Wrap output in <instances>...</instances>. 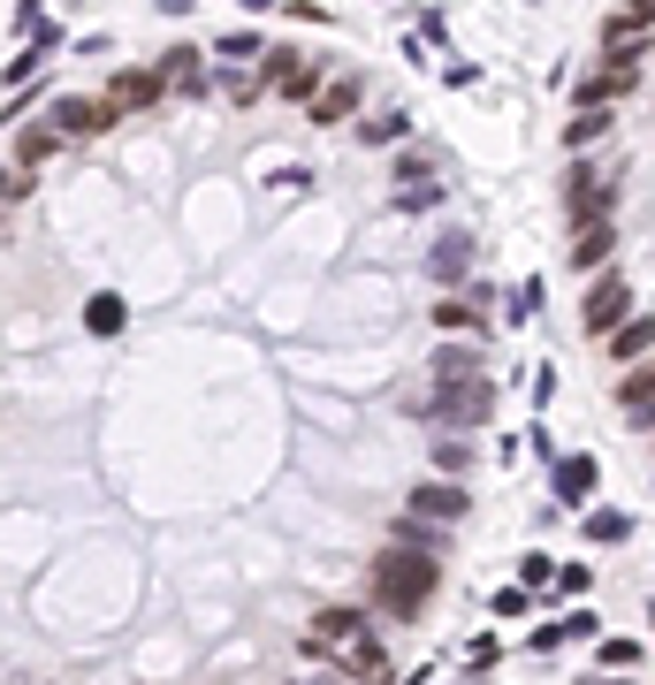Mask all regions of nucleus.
<instances>
[{"instance_id": "obj_1", "label": "nucleus", "mask_w": 655, "mask_h": 685, "mask_svg": "<svg viewBox=\"0 0 655 685\" xmlns=\"http://www.w3.org/2000/svg\"><path fill=\"white\" fill-rule=\"evenodd\" d=\"M435 587H443V556H420V548H381V556H374V609H381L389 625L427 617Z\"/></svg>"}, {"instance_id": "obj_2", "label": "nucleus", "mask_w": 655, "mask_h": 685, "mask_svg": "<svg viewBox=\"0 0 655 685\" xmlns=\"http://www.w3.org/2000/svg\"><path fill=\"white\" fill-rule=\"evenodd\" d=\"M435 419V434H473L495 419V381L489 373H466V381H435V396L420 404Z\"/></svg>"}, {"instance_id": "obj_3", "label": "nucleus", "mask_w": 655, "mask_h": 685, "mask_svg": "<svg viewBox=\"0 0 655 685\" xmlns=\"http://www.w3.org/2000/svg\"><path fill=\"white\" fill-rule=\"evenodd\" d=\"M618 198H625V175L618 169H602V161H572L564 169V213H572V229L618 221Z\"/></svg>"}, {"instance_id": "obj_4", "label": "nucleus", "mask_w": 655, "mask_h": 685, "mask_svg": "<svg viewBox=\"0 0 655 685\" xmlns=\"http://www.w3.org/2000/svg\"><path fill=\"white\" fill-rule=\"evenodd\" d=\"M633 305H641V298H633V282H625V275H595V282H587V298H579V321H587V336H610Z\"/></svg>"}, {"instance_id": "obj_5", "label": "nucleus", "mask_w": 655, "mask_h": 685, "mask_svg": "<svg viewBox=\"0 0 655 685\" xmlns=\"http://www.w3.org/2000/svg\"><path fill=\"white\" fill-rule=\"evenodd\" d=\"M404 511L427 518V525H466V518H473V496H466V480H443V473H435V480H420V488H412V503H404Z\"/></svg>"}, {"instance_id": "obj_6", "label": "nucleus", "mask_w": 655, "mask_h": 685, "mask_svg": "<svg viewBox=\"0 0 655 685\" xmlns=\"http://www.w3.org/2000/svg\"><path fill=\"white\" fill-rule=\"evenodd\" d=\"M107 123H115V115H107V100H84V92L54 100V138H61V146H92Z\"/></svg>"}, {"instance_id": "obj_7", "label": "nucleus", "mask_w": 655, "mask_h": 685, "mask_svg": "<svg viewBox=\"0 0 655 685\" xmlns=\"http://www.w3.org/2000/svg\"><path fill=\"white\" fill-rule=\"evenodd\" d=\"M161 100H168L161 69H115V77H107V115H146V107H161Z\"/></svg>"}, {"instance_id": "obj_8", "label": "nucleus", "mask_w": 655, "mask_h": 685, "mask_svg": "<svg viewBox=\"0 0 655 685\" xmlns=\"http://www.w3.org/2000/svg\"><path fill=\"white\" fill-rule=\"evenodd\" d=\"M633 92H641V61H602L572 100H579V107H618V100H633Z\"/></svg>"}, {"instance_id": "obj_9", "label": "nucleus", "mask_w": 655, "mask_h": 685, "mask_svg": "<svg viewBox=\"0 0 655 685\" xmlns=\"http://www.w3.org/2000/svg\"><path fill=\"white\" fill-rule=\"evenodd\" d=\"M595 480H602V465H595V457H556V465H549V488H556V503H564V511L595 503Z\"/></svg>"}, {"instance_id": "obj_10", "label": "nucleus", "mask_w": 655, "mask_h": 685, "mask_svg": "<svg viewBox=\"0 0 655 685\" xmlns=\"http://www.w3.org/2000/svg\"><path fill=\"white\" fill-rule=\"evenodd\" d=\"M161 84L175 92V100H206V92H214V69L198 61V46H175V54L161 61Z\"/></svg>"}, {"instance_id": "obj_11", "label": "nucleus", "mask_w": 655, "mask_h": 685, "mask_svg": "<svg viewBox=\"0 0 655 685\" xmlns=\"http://www.w3.org/2000/svg\"><path fill=\"white\" fill-rule=\"evenodd\" d=\"M366 625H374L366 609H351V602H321V609H313V640H306V648H343V640H358Z\"/></svg>"}, {"instance_id": "obj_12", "label": "nucleus", "mask_w": 655, "mask_h": 685, "mask_svg": "<svg viewBox=\"0 0 655 685\" xmlns=\"http://www.w3.org/2000/svg\"><path fill=\"white\" fill-rule=\"evenodd\" d=\"M618 244H625V229H618V221H587V229L572 236V267H579V275H602Z\"/></svg>"}, {"instance_id": "obj_13", "label": "nucleus", "mask_w": 655, "mask_h": 685, "mask_svg": "<svg viewBox=\"0 0 655 685\" xmlns=\"http://www.w3.org/2000/svg\"><path fill=\"white\" fill-rule=\"evenodd\" d=\"M618 411H625L633 434H648V419H655V373L648 365H625V381H618Z\"/></svg>"}, {"instance_id": "obj_14", "label": "nucleus", "mask_w": 655, "mask_h": 685, "mask_svg": "<svg viewBox=\"0 0 655 685\" xmlns=\"http://www.w3.org/2000/svg\"><path fill=\"white\" fill-rule=\"evenodd\" d=\"M427 275H435L443 290H458V282H473V236H466V229H450V236L435 244V259H427Z\"/></svg>"}, {"instance_id": "obj_15", "label": "nucleus", "mask_w": 655, "mask_h": 685, "mask_svg": "<svg viewBox=\"0 0 655 685\" xmlns=\"http://www.w3.org/2000/svg\"><path fill=\"white\" fill-rule=\"evenodd\" d=\"M602 350H610L618 365H648V350H655V328H648V313L633 305V313H625V321L610 328V342H602Z\"/></svg>"}, {"instance_id": "obj_16", "label": "nucleus", "mask_w": 655, "mask_h": 685, "mask_svg": "<svg viewBox=\"0 0 655 685\" xmlns=\"http://www.w3.org/2000/svg\"><path fill=\"white\" fill-rule=\"evenodd\" d=\"M358 100H366V84H358V77H335V84H321V92L306 100V115H313V123H351Z\"/></svg>"}, {"instance_id": "obj_17", "label": "nucleus", "mask_w": 655, "mask_h": 685, "mask_svg": "<svg viewBox=\"0 0 655 685\" xmlns=\"http://www.w3.org/2000/svg\"><path fill=\"white\" fill-rule=\"evenodd\" d=\"M435 328H450V336H481V328H489V305H473V298L443 290V298H435Z\"/></svg>"}, {"instance_id": "obj_18", "label": "nucleus", "mask_w": 655, "mask_h": 685, "mask_svg": "<svg viewBox=\"0 0 655 685\" xmlns=\"http://www.w3.org/2000/svg\"><path fill=\"white\" fill-rule=\"evenodd\" d=\"M466 373H489V350L481 342H443L435 350V381H466Z\"/></svg>"}, {"instance_id": "obj_19", "label": "nucleus", "mask_w": 655, "mask_h": 685, "mask_svg": "<svg viewBox=\"0 0 655 685\" xmlns=\"http://www.w3.org/2000/svg\"><path fill=\"white\" fill-rule=\"evenodd\" d=\"M389 175H397V190H404V183H435V175H443V153H435V146H404V153L389 161Z\"/></svg>"}, {"instance_id": "obj_20", "label": "nucleus", "mask_w": 655, "mask_h": 685, "mask_svg": "<svg viewBox=\"0 0 655 685\" xmlns=\"http://www.w3.org/2000/svg\"><path fill=\"white\" fill-rule=\"evenodd\" d=\"M389 548H420V556H443V525H427V518H397L389 525Z\"/></svg>"}, {"instance_id": "obj_21", "label": "nucleus", "mask_w": 655, "mask_h": 685, "mask_svg": "<svg viewBox=\"0 0 655 685\" xmlns=\"http://www.w3.org/2000/svg\"><path fill=\"white\" fill-rule=\"evenodd\" d=\"M579 533H587V541H602V548H618V541H633V511H610V503H602V511H587V525H579Z\"/></svg>"}, {"instance_id": "obj_22", "label": "nucleus", "mask_w": 655, "mask_h": 685, "mask_svg": "<svg viewBox=\"0 0 655 685\" xmlns=\"http://www.w3.org/2000/svg\"><path fill=\"white\" fill-rule=\"evenodd\" d=\"M351 123H358V138H366V146H397V138L412 130L397 107H374V115H351Z\"/></svg>"}, {"instance_id": "obj_23", "label": "nucleus", "mask_w": 655, "mask_h": 685, "mask_svg": "<svg viewBox=\"0 0 655 685\" xmlns=\"http://www.w3.org/2000/svg\"><path fill=\"white\" fill-rule=\"evenodd\" d=\"M54 153H61V138H54V130H15V169H23V175L46 169Z\"/></svg>"}, {"instance_id": "obj_24", "label": "nucleus", "mask_w": 655, "mask_h": 685, "mask_svg": "<svg viewBox=\"0 0 655 685\" xmlns=\"http://www.w3.org/2000/svg\"><path fill=\"white\" fill-rule=\"evenodd\" d=\"M123 321H130V305H123V298H115V290H107V298H92V305H84V328H92V336H123Z\"/></svg>"}, {"instance_id": "obj_25", "label": "nucleus", "mask_w": 655, "mask_h": 685, "mask_svg": "<svg viewBox=\"0 0 655 685\" xmlns=\"http://www.w3.org/2000/svg\"><path fill=\"white\" fill-rule=\"evenodd\" d=\"M466 465H473V442H466V434H435V473H443V480H458Z\"/></svg>"}, {"instance_id": "obj_26", "label": "nucleus", "mask_w": 655, "mask_h": 685, "mask_svg": "<svg viewBox=\"0 0 655 685\" xmlns=\"http://www.w3.org/2000/svg\"><path fill=\"white\" fill-rule=\"evenodd\" d=\"M595 655H602V671H625V678H633V671L648 663V648H641V640H625V632H618V640H602Z\"/></svg>"}, {"instance_id": "obj_27", "label": "nucleus", "mask_w": 655, "mask_h": 685, "mask_svg": "<svg viewBox=\"0 0 655 685\" xmlns=\"http://www.w3.org/2000/svg\"><path fill=\"white\" fill-rule=\"evenodd\" d=\"M389 206H397V213H435V206H443V175H435V183H404Z\"/></svg>"}, {"instance_id": "obj_28", "label": "nucleus", "mask_w": 655, "mask_h": 685, "mask_svg": "<svg viewBox=\"0 0 655 685\" xmlns=\"http://www.w3.org/2000/svg\"><path fill=\"white\" fill-rule=\"evenodd\" d=\"M587 587H595V571H587V564H564V571H549V587H541V594H556V602H579Z\"/></svg>"}, {"instance_id": "obj_29", "label": "nucleus", "mask_w": 655, "mask_h": 685, "mask_svg": "<svg viewBox=\"0 0 655 685\" xmlns=\"http://www.w3.org/2000/svg\"><path fill=\"white\" fill-rule=\"evenodd\" d=\"M602 130H610V107H579V123L564 130V146H595Z\"/></svg>"}, {"instance_id": "obj_30", "label": "nucleus", "mask_w": 655, "mask_h": 685, "mask_svg": "<svg viewBox=\"0 0 655 685\" xmlns=\"http://www.w3.org/2000/svg\"><path fill=\"white\" fill-rule=\"evenodd\" d=\"M221 92H229L237 107H252V100H267V92H260V69H229V77H221Z\"/></svg>"}, {"instance_id": "obj_31", "label": "nucleus", "mask_w": 655, "mask_h": 685, "mask_svg": "<svg viewBox=\"0 0 655 685\" xmlns=\"http://www.w3.org/2000/svg\"><path fill=\"white\" fill-rule=\"evenodd\" d=\"M526 609H533V594H526V587H495V617H503V625H518Z\"/></svg>"}, {"instance_id": "obj_32", "label": "nucleus", "mask_w": 655, "mask_h": 685, "mask_svg": "<svg viewBox=\"0 0 655 685\" xmlns=\"http://www.w3.org/2000/svg\"><path fill=\"white\" fill-rule=\"evenodd\" d=\"M495 655H503V640H495V632H481V640H466V671H473V678L489 671Z\"/></svg>"}, {"instance_id": "obj_33", "label": "nucleus", "mask_w": 655, "mask_h": 685, "mask_svg": "<svg viewBox=\"0 0 655 685\" xmlns=\"http://www.w3.org/2000/svg\"><path fill=\"white\" fill-rule=\"evenodd\" d=\"M549 571H556V564H549L541 548H533V556H518V579H526V587H549Z\"/></svg>"}, {"instance_id": "obj_34", "label": "nucleus", "mask_w": 655, "mask_h": 685, "mask_svg": "<svg viewBox=\"0 0 655 685\" xmlns=\"http://www.w3.org/2000/svg\"><path fill=\"white\" fill-rule=\"evenodd\" d=\"M221 54H229V61H252V54H260V38H252V31H229V38H221Z\"/></svg>"}, {"instance_id": "obj_35", "label": "nucleus", "mask_w": 655, "mask_h": 685, "mask_svg": "<svg viewBox=\"0 0 655 685\" xmlns=\"http://www.w3.org/2000/svg\"><path fill=\"white\" fill-rule=\"evenodd\" d=\"M556 632H564V648H572V640H595V617H587V609H572Z\"/></svg>"}, {"instance_id": "obj_36", "label": "nucleus", "mask_w": 655, "mask_h": 685, "mask_svg": "<svg viewBox=\"0 0 655 685\" xmlns=\"http://www.w3.org/2000/svg\"><path fill=\"white\" fill-rule=\"evenodd\" d=\"M23 190H31V175H23V169H0V206H15Z\"/></svg>"}, {"instance_id": "obj_37", "label": "nucleus", "mask_w": 655, "mask_h": 685, "mask_svg": "<svg viewBox=\"0 0 655 685\" xmlns=\"http://www.w3.org/2000/svg\"><path fill=\"white\" fill-rule=\"evenodd\" d=\"M526 648H533V655H556V648H564V632H556V625H533V640H526Z\"/></svg>"}, {"instance_id": "obj_38", "label": "nucleus", "mask_w": 655, "mask_h": 685, "mask_svg": "<svg viewBox=\"0 0 655 685\" xmlns=\"http://www.w3.org/2000/svg\"><path fill=\"white\" fill-rule=\"evenodd\" d=\"M618 15H633V23H648V15H655V0H625Z\"/></svg>"}, {"instance_id": "obj_39", "label": "nucleus", "mask_w": 655, "mask_h": 685, "mask_svg": "<svg viewBox=\"0 0 655 685\" xmlns=\"http://www.w3.org/2000/svg\"><path fill=\"white\" fill-rule=\"evenodd\" d=\"M313 685H343V678H313Z\"/></svg>"}]
</instances>
